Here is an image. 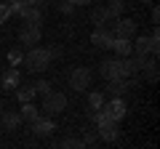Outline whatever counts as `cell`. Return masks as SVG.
Here are the masks:
<instances>
[{
	"mask_svg": "<svg viewBox=\"0 0 160 149\" xmlns=\"http://www.w3.org/2000/svg\"><path fill=\"white\" fill-rule=\"evenodd\" d=\"M99 72H102L104 80H126V77H133L136 69L131 67L128 56H118V59H107V61L99 64Z\"/></svg>",
	"mask_w": 160,
	"mask_h": 149,
	"instance_id": "obj_1",
	"label": "cell"
},
{
	"mask_svg": "<svg viewBox=\"0 0 160 149\" xmlns=\"http://www.w3.org/2000/svg\"><path fill=\"white\" fill-rule=\"evenodd\" d=\"M22 61L27 64V69H29V72H46V69L51 67L53 56H51V51H48V48L32 46V51H27V53H24V59H22Z\"/></svg>",
	"mask_w": 160,
	"mask_h": 149,
	"instance_id": "obj_2",
	"label": "cell"
},
{
	"mask_svg": "<svg viewBox=\"0 0 160 149\" xmlns=\"http://www.w3.org/2000/svg\"><path fill=\"white\" fill-rule=\"evenodd\" d=\"M43 112H46L48 117H53V115H62L64 109H67V96L64 93H59V91H48L46 96H43Z\"/></svg>",
	"mask_w": 160,
	"mask_h": 149,
	"instance_id": "obj_3",
	"label": "cell"
},
{
	"mask_svg": "<svg viewBox=\"0 0 160 149\" xmlns=\"http://www.w3.org/2000/svg\"><path fill=\"white\" fill-rule=\"evenodd\" d=\"M91 80H93V74L88 67H75L72 72H69V88L72 91H88L91 88Z\"/></svg>",
	"mask_w": 160,
	"mask_h": 149,
	"instance_id": "obj_4",
	"label": "cell"
},
{
	"mask_svg": "<svg viewBox=\"0 0 160 149\" xmlns=\"http://www.w3.org/2000/svg\"><path fill=\"white\" fill-rule=\"evenodd\" d=\"M102 112H104L112 123H120L123 117H126V101H123V96H115L112 101H104V104H102Z\"/></svg>",
	"mask_w": 160,
	"mask_h": 149,
	"instance_id": "obj_5",
	"label": "cell"
},
{
	"mask_svg": "<svg viewBox=\"0 0 160 149\" xmlns=\"http://www.w3.org/2000/svg\"><path fill=\"white\" fill-rule=\"evenodd\" d=\"M40 37H43L40 24H27L24 22V27L19 29V43L22 46H40Z\"/></svg>",
	"mask_w": 160,
	"mask_h": 149,
	"instance_id": "obj_6",
	"label": "cell"
},
{
	"mask_svg": "<svg viewBox=\"0 0 160 149\" xmlns=\"http://www.w3.org/2000/svg\"><path fill=\"white\" fill-rule=\"evenodd\" d=\"M136 32H139V27H136L133 19H120L118 16V22L112 24V35H115V37H128V40H133Z\"/></svg>",
	"mask_w": 160,
	"mask_h": 149,
	"instance_id": "obj_7",
	"label": "cell"
},
{
	"mask_svg": "<svg viewBox=\"0 0 160 149\" xmlns=\"http://www.w3.org/2000/svg\"><path fill=\"white\" fill-rule=\"evenodd\" d=\"M131 48H133L131 53H139V56H149V53L155 56V53L160 51V46L152 43V37H147V35H139L136 40H131Z\"/></svg>",
	"mask_w": 160,
	"mask_h": 149,
	"instance_id": "obj_8",
	"label": "cell"
},
{
	"mask_svg": "<svg viewBox=\"0 0 160 149\" xmlns=\"http://www.w3.org/2000/svg\"><path fill=\"white\" fill-rule=\"evenodd\" d=\"M19 16H22L27 24H40V22H43V13H40V6H32V3H27V0H22Z\"/></svg>",
	"mask_w": 160,
	"mask_h": 149,
	"instance_id": "obj_9",
	"label": "cell"
},
{
	"mask_svg": "<svg viewBox=\"0 0 160 149\" xmlns=\"http://www.w3.org/2000/svg\"><path fill=\"white\" fill-rule=\"evenodd\" d=\"M22 125V115L19 112H11V109H3L0 112V128L3 131H16Z\"/></svg>",
	"mask_w": 160,
	"mask_h": 149,
	"instance_id": "obj_10",
	"label": "cell"
},
{
	"mask_svg": "<svg viewBox=\"0 0 160 149\" xmlns=\"http://www.w3.org/2000/svg\"><path fill=\"white\" fill-rule=\"evenodd\" d=\"M53 131H56V125H53L51 117H38V120L32 123V133H35V136H40V138L51 136Z\"/></svg>",
	"mask_w": 160,
	"mask_h": 149,
	"instance_id": "obj_11",
	"label": "cell"
},
{
	"mask_svg": "<svg viewBox=\"0 0 160 149\" xmlns=\"http://www.w3.org/2000/svg\"><path fill=\"white\" fill-rule=\"evenodd\" d=\"M112 37H115L112 29H107V27H96V32L91 35V43H93L96 48H109V46H112Z\"/></svg>",
	"mask_w": 160,
	"mask_h": 149,
	"instance_id": "obj_12",
	"label": "cell"
},
{
	"mask_svg": "<svg viewBox=\"0 0 160 149\" xmlns=\"http://www.w3.org/2000/svg\"><path fill=\"white\" fill-rule=\"evenodd\" d=\"M107 83H109L107 91L112 93V96H126V93L133 88V80H131V77H126V80H107Z\"/></svg>",
	"mask_w": 160,
	"mask_h": 149,
	"instance_id": "obj_13",
	"label": "cell"
},
{
	"mask_svg": "<svg viewBox=\"0 0 160 149\" xmlns=\"http://www.w3.org/2000/svg\"><path fill=\"white\" fill-rule=\"evenodd\" d=\"M99 136H102V141H107V144L118 141V138H120L118 123H104V125H99Z\"/></svg>",
	"mask_w": 160,
	"mask_h": 149,
	"instance_id": "obj_14",
	"label": "cell"
},
{
	"mask_svg": "<svg viewBox=\"0 0 160 149\" xmlns=\"http://www.w3.org/2000/svg\"><path fill=\"white\" fill-rule=\"evenodd\" d=\"M19 83H22V74H19V69H16V67H8L6 74H3V88H6V91H13Z\"/></svg>",
	"mask_w": 160,
	"mask_h": 149,
	"instance_id": "obj_15",
	"label": "cell"
},
{
	"mask_svg": "<svg viewBox=\"0 0 160 149\" xmlns=\"http://www.w3.org/2000/svg\"><path fill=\"white\" fill-rule=\"evenodd\" d=\"M109 48H112L118 56H131V51H133L128 37H112V46H109Z\"/></svg>",
	"mask_w": 160,
	"mask_h": 149,
	"instance_id": "obj_16",
	"label": "cell"
},
{
	"mask_svg": "<svg viewBox=\"0 0 160 149\" xmlns=\"http://www.w3.org/2000/svg\"><path fill=\"white\" fill-rule=\"evenodd\" d=\"M19 115H22V120H27V123H35L40 117V109L35 107L32 101H24L22 104V112H19Z\"/></svg>",
	"mask_w": 160,
	"mask_h": 149,
	"instance_id": "obj_17",
	"label": "cell"
},
{
	"mask_svg": "<svg viewBox=\"0 0 160 149\" xmlns=\"http://www.w3.org/2000/svg\"><path fill=\"white\" fill-rule=\"evenodd\" d=\"M109 19H112V13L107 11V6L93 8V11H91V22L96 24V27H104V22H109Z\"/></svg>",
	"mask_w": 160,
	"mask_h": 149,
	"instance_id": "obj_18",
	"label": "cell"
},
{
	"mask_svg": "<svg viewBox=\"0 0 160 149\" xmlns=\"http://www.w3.org/2000/svg\"><path fill=\"white\" fill-rule=\"evenodd\" d=\"M13 91H16V101H19V104L32 101V99H35V88H32V85H22V83H19Z\"/></svg>",
	"mask_w": 160,
	"mask_h": 149,
	"instance_id": "obj_19",
	"label": "cell"
},
{
	"mask_svg": "<svg viewBox=\"0 0 160 149\" xmlns=\"http://www.w3.org/2000/svg\"><path fill=\"white\" fill-rule=\"evenodd\" d=\"M142 72H144V77H147L149 83H155V80H158V61H155V59H144Z\"/></svg>",
	"mask_w": 160,
	"mask_h": 149,
	"instance_id": "obj_20",
	"label": "cell"
},
{
	"mask_svg": "<svg viewBox=\"0 0 160 149\" xmlns=\"http://www.w3.org/2000/svg\"><path fill=\"white\" fill-rule=\"evenodd\" d=\"M107 101V99H104V93L102 91H93V93H88V109H102V104Z\"/></svg>",
	"mask_w": 160,
	"mask_h": 149,
	"instance_id": "obj_21",
	"label": "cell"
},
{
	"mask_svg": "<svg viewBox=\"0 0 160 149\" xmlns=\"http://www.w3.org/2000/svg\"><path fill=\"white\" fill-rule=\"evenodd\" d=\"M22 59H24V51H22L19 46H13L11 51H8V61H11V67H16V64L22 61Z\"/></svg>",
	"mask_w": 160,
	"mask_h": 149,
	"instance_id": "obj_22",
	"label": "cell"
},
{
	"mask_svg": "<svg viewBox=\"0 0 160 149\" xmlns=\"http://www.w3.org/2000/svg\"><path fill=\"white\" fill-rule=\"evenodd\" d=\"M32 88H35V96H38V93H40V96H46V93L51 91V83H48V80H38Z\"/></svg>",
	"mask_w": 160,
	"mask_h": 149,
	"instance_id": "obj_23",
	"label": "cell"
},
{
	"mask_svg": "<svg viewBox=\"0 0 160 149\" xmlns=\"http://www.w3.org/2000/svg\"><path fill=\"white\" fill-rule=\"evenodd\" d=\"M107 11L112 13V19H118V16H120V11H123V0H109Z\"/></svg>",
	"mask_w": 160,
	"mask_h": 149,
	"instance_id": "obj_24",
	"label": "cell"
},
{
	"mask_svg": "<svg viewBox=\"0 0 160 149\" xmlns=\"http://www.w3.org/2000/svg\"><path fill=\"white\" fill-rule=\"evenodd\" d=\"M59 147H64V149H75V147H83V141H80V138H64V141H59Z\"/></svg>",
	"mask_w": 160,
	"mask_h": 149,
	"instance_id": "obj_25",
	"label": "cell"
},
{
	"mask_svg": "<svg viewBox=\"0 0 160 149\" xmlns=\"http://www.w3.org/2000/svg\"><path fill=\"white\" fill-rule=\"evenodd\" d=\"M8 16H11V8H8V3H0V24H6Z\"/></svg>",
	"mask_w": 160,
	"mask_h": 149,
	"instance_id": "obj_26",
	"label": "cell"
},
{
	"mask_svg": "<svg viewBox=\"0 0 160 149\" xmlns=\"http://www.w3.org/2000/svg\"><path fill=\"white\" fill-rule=\"evenodd\" d=\"M59 11H62V13H67V16H69V13L75 11V6L69 3V0H64V3H59Z\"/></svg>",
	"mask_w": 160,
	"mask_h": 149,
	"instance_id": "obj_27",
	"label": "cell"
},
{
	"mask_svg": "<svg viewBox=\"0 0 160 149\" xmlns=\"http://www.w3.org/2000/svg\"><path fill=\"white\" fill-rule=\"evenodd\" d=\"M152 24H160V8L158 6L152 8Z\"/></svg>",
	"mask_w": 160,
	"mask_h": 149,
	"instance_id": "obj_28",
	"label": "cell"
},
{
	"mask_svg": "<svg viewBox=\"0 0 160 149\" xmlns=\"http://www.w3.org/2000/svg\"><path fill=\"white\" fill-rule=\"evenodd\" d=\"M69 3H72V6L78 8V6H88V3H93V0H69Z\"/></svg>",
	"mask_w": 160,
	"mask_h": 149,
	"instance_id": "obj_29",
	"label": "cell"
},
{
	"mask_svg": "<svg viewBox=\"0 0 160 149\" xmlns=\"http://www.w3.org/2000/svg\"><path fill=\"white\" fill-rule=\"evenodd\" d=\"M48 51H51V56H53V59H56V56H62V48H59V46H53V48H48Z\"/></svg>",
	"mask_w": 160,
	"mask_h": 149,
	"instance_id": "obj_30",
	"label": "cell"
},
{
	"mask_svg": "<svg viewBox=\"0 0 160 149\" xmlns=\"http://www.w3.org/2000/svg\"><path fill=\"white\" fill-rule=\"evenodd\" d=\"M27 3H32V6H40V3H43V0H27Z\"/></svg>",
	"mask_w": 160,
	"mask_h": 149,
	"instance_id": "obj_31",
	"label": "cell"
},
{
	"mask_svg": "<svg viewBox=\"0 0 160 149\" xmlns=\"http://www.w3.org/2000/svg\"><path fill=\"white\" fill-rule=\"evenodd\" d=\"M0 112H3V99H0Z\"/></svg>",
	"mask_w": 160,
	"mask_h": 149,
	"instance_id": "obj_32",
	"label": "cell"
},
{
	"mask_svg": "<svg viewBox=\"0 0 160 149\" xmlns=\"http://www.w3.org/2000/svg\"><path fill=\"white\" fill-rule=\"evenodd\" d=\"M142 3H149V0H142Z\"/></svg>",
	"mask_w": 160,
	"mask_h": 149,
	"instance_id": "obj_33",
	"label": "cell"
},
{
	"mask_svg": "<svg viewBox=\"0 0 160 149\" xmlns=\"http://www.w3.org/2000/svg\"><path fill=\"white\" fill-rule=\"evenodd\" d=\"M6 3H13V0H6Z\"/></svg>",
	"mask_w": 160,
	"mask_h": 149,
	"instance_id": "obj_34",
	"label": "cell"
},
{
	"mask_svg": "<svg viewBox=\"0 0 160 149\" xmlns=\"http://www.w3.org/2000/svg\"><path fill=\"white\" fill-rule=\"evenodd\" d=\"M0 133H3V128H0Z\"/></svg>",
	"mask_w": 160,
	"mask_h": 149,
	"instance_id": "obj_35",
	"label": "cell"
}]
</instances>
